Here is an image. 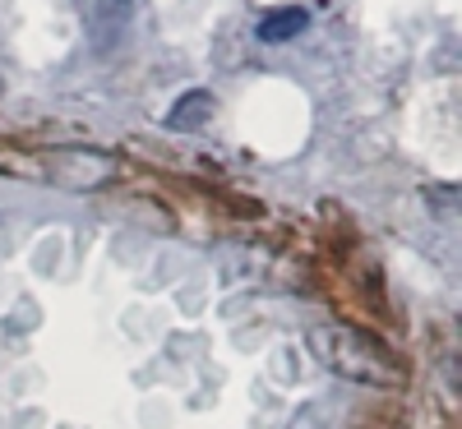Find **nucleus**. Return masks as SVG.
I'll return each instance as SVG.
<instances>
[{
	"label": "nucleus",
	"mask_w": 462,
	"mask_h": 429,
	"mask_svg": "<svg viewBox=\"0 0 462 429\" xmlns=\"http://www.w3.org/2000/svg\"><path fill=\"white\" fill-rule=\"evenodd\" d=\"M217 115V102H213V93H204V88H189L185 97H176V106L167 111V125L176 130V134H189V130H204L208 121Z\"/></svg>",
	"instance_id": "3"
},
{
	"label": "nucleus",
	"mask_w": 462,
	"mask_h": 429,
	"mask_svg": "<svg viewBox=\"0 0 462 429\" xmlns=\"http://www.w3.org/2000/svg\"><path fill=\"white\" fill-rule=\"evenodd\" d=\"M305 23H310L305 10H278V14H268L259 23V42H287V37L305 32Z\"/></svg>",
	"instance_id": "5"
},
{
	"label": "nucleus",
	"mask_w": 462,
	"mask_h": 429,
	"mask_svg": "<svg viewBox=\"0 0 462 429\" xmlns=\"http://www.w3.org/2000/svg\"><path fill=\"white\" fill-rule=\"evenodd\" d=\"M315 351H319V356H324L342 379L374 383V388H383V383H393V379H398L393 361L383 356V346L370 342V337L356 333V328H337V324L319 328V333H315Z\"/></svg>",
	"instance_id": "1"
},
{
	"label": "nucleus",
	"mask_w": 462,
	"mask_h": 429,
	"mask_svg": "<svg viewBox=\"0 0 462 429\" xmlns=\"http://www.w3.org/2000/svg\"><path fill=\"white\" fill-rule=\"evenodd\" d=\"M51 176L69 189H93V185L111 180V162L102 158V152H56Z\"/></svg>",
	"instance_id": "2"
},
{
	"label": "nucleus",
	"mask_w": 462,
	"mask_h": 429,
	"mask_svg": "<svg viewBox=\"0 0 462 429\" xmlns=\"http://www.w3.org/2000/svg\"><path fill=\"white\" fill-rule=\"evenodd\" d=\"M130 23V0H102V5L93 10L88 19V32L97 37V42H116V32H121Z\"/></svg>",
	"instance_id": "4"
}]
</instances>
